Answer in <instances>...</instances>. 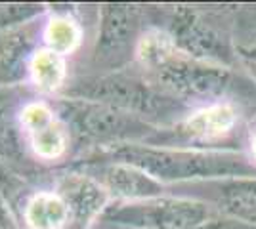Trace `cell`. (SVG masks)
I'll return each instance as SVG.
<instances>
[{
    "label": "cell",
    "mask_w": 256,
    "mask_h": 229,
    "mask_svg": "<svg viewBox=\"0 0 256 229\" xmlns=\"http://www.w3.org/2000/svg\"><path fill=\"white\" fill-rule=\"evenodd\" d=\"M142 71L193 111L235 107L250 122L256 117V82L234 67L214 65L178 52L168 36L153 29L144 34L138 48Z\"/></svg>",
    "instance_id": "obj_1"
},
{
    "label": "cell",
    "mask_w": 256,
    "mask_h": 229,
    "mask_svg": "<svg viewBox=\"0 0 256 229\" xmlns=\"http://www.w3.org/2000/svg\"><path fill=\"white\" fill-rule=\"evenodd\" d=\"M104 159L136 166L162 186H188L226 178L256 176V161L243 149H203L190 145L126 143L106 149Z\"/></svg>",
    "instance_id": "obj_2"
},
{
    "label": "cell",
    "mask_w": 256,
    "mask_h": 229,
    "mask_svg": "<svg viewBox=\"0 0 256 229\" xmlns=\"http://www.w3.org/2000/svg\"><path fill=\"white\" fill-rule=\"evenodd\" d=\"M64 98L106 103L148 120L160 130L178 126L193 113L190 105L160 90L144 71L126 69L75 78L65 86Z\"/></svg>",
    "instance_id": "obj_3"
},
{
    "label": "cell",
    "mask_w": 256,
    "mask_h": 229,
    "mask_svg": "<svg viewBox=\"0 0 256 229\" xmlns=\"http://www.w3.org/2000/svg\"><path fill=\"white\" fill-rule=\"evenodd\" d=\"M159 31L184 55L239 69L234 50L232 8L228 6H172L164 11Z\"/></svg>",
    "instance_id": "obj_4"
},
{
    "label": "cell",
    "mask_w": 256,
    "mask_h": 229,
    "mask_svg": "<svg viewBox=\"0 0 256 229\" xmlns=\"http://www.w3.org/2000/svg\"><path fill=\"white\" fill-rule=\"evenodd\" d=\"M56 107L60 119L78 140L106 149L126 143H151L164 132L148 120L106 103L64 98Z\"/></svg>",
    "instance_id": "obj_5"
},
{
    "label": "cell",
    "mask_w": 256,
    "mask_h": 229,
    "mask_svg": "<svg viewBox=\"0 0 256 229\" xmlns=\"http://www.w3.org/2000/svg\"><path fill=\"white\" fill-rule=\"evenodd\" d=\"M214 214L218 212L203 201L168 193L142 201H115L100 220L117 229H192Z\"/></svg>",
    "instance_id": "obj_6"
},
{
    "label": "cell",
    "mask_w": 256,
    "mask_h": 229,
    "mask_svg": "<svg viewBox=\"0 0 256 229\" xmlns=\"http://www.w3.org/2000/svg\"><path fill=\"white\" fill-rule=\"evenodd\" d=\"M144 11L134 4H102L94 61L111 71H122L138 57L144 38Z\"/></svg>",
    "instance_id": "obj_7"
},
{
    "label": "cell",
    "mask_w": 256,
    "mask_h": 229,
    "mask_svg": "<svg viewBox=\"0 0 256 229\" xmlns=\"http://www.w3.org/2000/svg\"><path fill=\"white\" fill-rule=\"evenodd\" d=\"M176 189L182 191L176 195L203 201L218 214L256 228V176L199 182L178 186Z\"/></svg>",
    "instance_id": "obj_8"
},
{
    "label": "cell",
    "mask_w": 256,
    "mask_h": 229,
    "mask_svg": "<svg viewBox=\"0 0 256 229\" xmlns=\"http://www.w3.org/2000/svg\"><path fill=\"white\" fill-rule=\"evenodd\" d=\"M80 172L92 176L115 201H142L151 197L168 195L170 189L146 174L136 166L109 159L94 157L78 168Z\"/></svg>",
    "instance_id": "obj_9"
},
{
    "label": "cell",
    "mask_w": 256,
    "mask_h": 229,
    "mask_svg": "<svg viewBox=\"0 0 256 229\" xmlns=\"http://www.w3.org/2000/svg\"><path fill=\"white\" fill-rule=\"evenodd\" d=\"M56 195L67 208L65 229H88L96 218H102L109 203V193L92 176L80 170L64 174L58 180Z\"/></svg>",
    "instance_id": "obj_10"
},
{
    "label": "cell",
    "mask_w": 256,
    "mask_h": 229,
    "mask_svg": "<svg viewBox=\"0 0 256 229\" xmlns=\"http://www.w3.org/2000/svg\"><path fill=\"white\" fill-rule=\"evenodd\" d=\"M38 33V21L32 19L0 34V82H20L27 75Z\"/></svg>",
    "instance_id": "obj_11"
},
{
    "label": "cell",
    "mask_w": 256,
    "mask_h": 229,
    "mask_svg": "<svg viewBox=\"0 0 256 229\" xmlns=\"http://www.w3.org/2000/svg\"><path fill=\"white\" fill-rule=\"evenodd\" d=\"M232 33L239 69L256 82V4L232 8Z\"/></svg>",
    "instance_id": "obj_12"
},
{
    "label": "cell",
    "mask_w": 256,
    "mask_h": 229,
    "mask_svg": "<svg viewBox=\"0 0 256 229\" xmlns=\"http://www.w3.org/2000/svg\"><path fill=\"white\" fill-rule=\"evenodd\" d=\"M27 220L34 229H65L67 208L58 195H38L29 203Z\"/></svg>",
    "instance_id": "obj_13"
},
{
    "label": "cell",
    "mask_w": 256,
    "mask_h": 229,
    "mask_svg": "<svg viewBox=\"0 0 256 229\" xmlns=\"http://www.w3.org/2000/svg\"><path fill=\"white\" fill-rule=\"evenodd\" d=\"M42 11V4H0V34L36 19Z\"/></svg>",
    "instance_id": "obj_14"
},
{
    "label": "cell",
    "mask_w": 256,
    "mask_h": 229,
    "mask_svg": "<svg viewBox=\"0 0 256 229\" xmlns=\"http://www.w3.org/2000/svg\"><path fill=\"white\" fill-rule=\"evenodd\" d=\"M20 149L16 142V130L12 126L10 119H6V111H0V153L12 155Z\"/></svg>",
    "instance_id": "obj_15"
},
{
    "label": "cell",
    "mask_w": 256,
    "mask_h": 229,
    "mask_svg": "<svg viewBox=\"0 0 256 229\" xmlns=\"http://www.w3.org/2000/svg\"><path fill=\"white\" fill-rule=\"evenodd\" d=\"M192 229H256L252 226H246L243 222H237V220H232L228 216H222V214H214L212 218H208L206 222L195 226Z\"/></svg>",
    "instance_id": "obj_16"
},
{
    "label": "cell",
    "mask_w": 256,
    "mask_h": 229,
    "mask_svg": "<svg viewBox=\"0 0 256 229\" xmlns=\"http://www.w3.org/2000/svg\"><path fill=\"white\" fill-rule=\"evenodd\" d=\"M0 229H18L6 203L2 201V197H0Z\"/></svg>",
    "instance_id": "obj_17"
},
{
    "label": "cell",
    "mask_w": 256,
    "mask_h": 229,
    "mask_svg": "<svg viewBox=\"0 0 256 229\" xmlns=\"http://www.w3.org/2000/svg\"><path fill=\"white\" fill-rule=\"evenodd\" d=\"M250 124H252V128H256V117H254V120H252V122H250Z\"/></svg>",
    "instance_id": "obj_18"
}]
</instances>
